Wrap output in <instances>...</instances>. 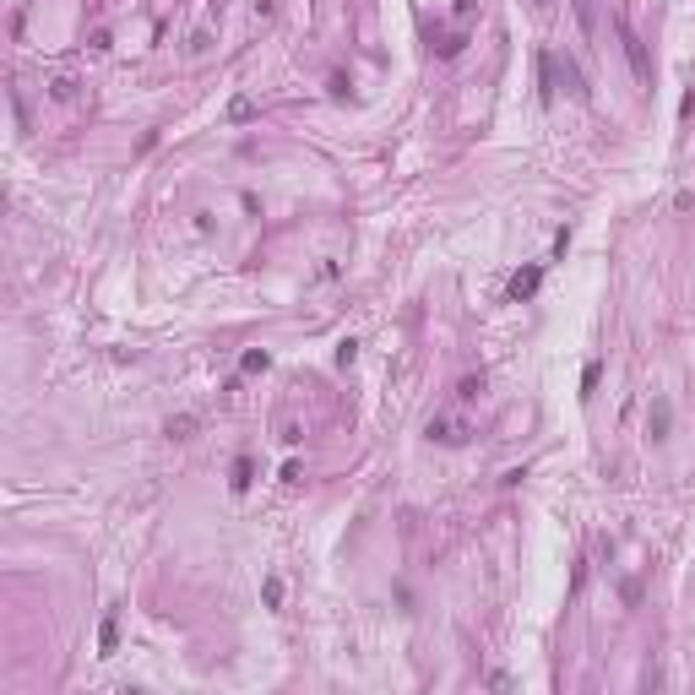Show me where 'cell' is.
<instances>
[{
	"instance_id": "5b68a950",
	"label": "cell",
	"mask_w": 695,
	"mask_h": 695,
	"mask_svg": "<svg viewBox=\"0 0 695 695\" xmlns=\"http://www.w3.org/2000/svg\"><path fill=\"white\" fill-rule=\"evenodd\" d=\"M456 397H462V402H478V397H484V375H462V380H456Z\"/></svg>"
},
{
	"instance_id": "30bf717a",
	"label": "cell",
	"mask_w": 695,
	"mask_h": 695,
	"mask_svg": "<svg viewBox=\"0 0 695 695\" xmlns=\"http://www.w3.org/2000/svg\"><path fill=\"white\" fill-rule=\"evenodd\" d=\"M250 456H239V462H234V478H228V484H234V489H250Z\"/></svg>"
},
{
	"instance_id": "9a60e30c",
	"label": "cell",
	"mask_w": 695,
	"mask_h": 695,
	"mask_svg": "<svg viewBox=\"0 0 695 695\" xmlns=\"http://www.w3.org/2000/svg\"><path fill=\"white\" fill-rule=\"evenodd\" d=\"M87 49H93V55H109V27H93V39H87Z\"/></svg>"
},
{
	"instance_id": "7a4b0ae2",
	"label": "cell",
	"mask_w": 695,
	"mask_h": 695,
	"mask_svg": "<svg viewBox=\"0 0 695 695\" xmlns=\"http://www.w3.org/2000/svg\"><path fill=\"white\" fill-rule=\"evenodd\" d=\"M424 435H430L435 446H462V440H468L472 430H468V418H456V413H435Z\"/></svg>"
},
{
	"instance_id": "9c48e42d",
	"label": "cell",
	"mask_w": 695,
	"mask_h": 695,
	"mask_svg": "<svg viewBox=\"0 0 695 695\" xmlns=\"http://www.w3.org/2000/svg\"><path fill=\"white\" fill-rule=\"evenodd\" d=\"M114 641H120V625H114V614H109L103 630H98V647H103V652H114Z\"/></svg>"
},
{
	"instance_id": "7c38bea8",
	"label": "cell",
	"mask_w": 695,
	"mask_h": 695,
	"mask_svg": "<svg viewBox=\"0 0 695 695\" xmlns=\"http://www.w3.org/2000/svg\"><path fill=\"white\" fill-rule=\"evenodd\" d=\"M353 359H359V343H353V337H343V343H337V364H353Z\"/></svg>"
},
{
	"instance_id": "4fadbf2b",
	"label": "cell",
	"mask_w": 695,
	"mask_h": 695,
	"mask_svg": "<svg viewBox=\"0 0 695 695\" xmlns=\"http://www.w3.org/2000/svg\"><path fill=\"white\" fill-rule=\"evenodd\" d=\"M261 597H266V603H272V609H277V603H283V581H277V576H266V587H261Z\"/></svg>"
},
{
	"instance_id": "6da1fadb",
	"label": "cell",
	"mask_w": 695,
	"mask_h": 695,
	"mask_svg": "<svg viewBox=\"0 0 695 695\" xmlns=\"http://www.w3.org/2000/svg\"><path fill=\"white\" fill-rule=\"evenodd\" d=\"M619 44H625V60H630L635 82H652V60H647V44H641V33H635L630 22H619Z\"/></svg>"
},
{
	"instance_id": "e0dca14e",
	"label": "cell",
	"mask_w": 695,
	"mask_h": 695,
	"mask_svg": "<svg viewBox=\"0 0 695 695\" xmlns=\"http://www.w3.org/2000/svg\"><path fill=\"white\" fill-rule=\"evenodd\" d=\"M532 6H543V0H532Z\"/></svg>"
},
{
	"instance_id": "ba28073f",
	"label": "cell",
	"mask_w": 695,
	"mask_h": 695,
	"mask_svg": "<svg viewBox=\"0 0 695 695\" xmlns=\"http://www.w3.org/2000/svg\"><path fill=\"white\" fill-rule=\"evenodd\" d=\"M647 430H652V440H663V435H668V402H657V408H652Z\"/></svg>"
},
{
	"instance_id": "8992f818",
	"label": "cell",
	"mask_w": 695,
	"mask_h": 695,
	"mask_svg": "<svg viewBox=\"0 0 695 695\" xmlns=\"http://www.w3.org/2000/svg\"><path fill=\"white\" fill-rule=\"evenodd\" d=\"M49 98L71 103V98H77V77H49Z\"/></svg>"
},
{
	"instance_id": "8fae6325",
	"label": "cell",
	"mask_w": 695,
	"mask_h": 695,
	"mask_svg": "<svg viewBox=\"0 0 695 695\" xmlns=\"http://www.w3.org/2000/svg\"><path fill=\"white\" fill-rule=\"evenodd\" d=\"M190 430H196V418H190V413H180V418H168V435H174V440H185Z\"/></svg>"
},
{
	"instance_id": "3957f363",
	"label": "cell",
	"mask_w": 695,
	"mask_h": 695,
	"mask_svg": "<svg viewBox=\"0 0 695 695\" xmlns=\"http://www.w3.org/2000/svg\"><path fill=\"white\" fill-rule=\"evenodd\" d=\"M538 283H543V272H538V266H522V272L511 277V299H516V305H522V299H532V293H538Z\"/></svg>"
},
{
	"instance_id": "52a82bcc",
	"label": "cell",
	"mask_w": 695,
	"mask_h": 695,
	"mask_svg": "<svg viewBox=\"0 0 695 695\" xmlns=\"http://www.w3.org/2000/svg\"><path fill=\"white\" fill-rule=\"evenodd\" d=\"M266 364H272V353H266V348H250L245 359H239V369H245V375H261Z\"/></svg>"
},
{
	"instance_id": "5bb4252c",
	"label": "cell",
	"mask_w": 695,
	"mask_h": 695,
	"mask_svg": "<svg viewBox=\"0 0 695 695\" xmlns=\"http://www.w3.org/2000/svg\"><path fill=\"white\" fill-rule=\"evenodd\" d=\"M250 114H256V103H250V98H234V103H228V120H250Z\"/></svg>"
},
{
	"instance_id": "277c9868",
	"label": "cell",
	"mask_w": 695,
	"mask_h": 695,
	"mask_svg": "<svg viewBox=\"0 0 695 695\" xmlns=\"http://www.w3.org/2000/svg\"><path fill=\"white\" fill-rule=\"evenodd\" d=\"M462 33H435V55H440V60H456V55H462Z\"/></svg>"
},
{
	"instance_id": "2e32d148",
	"label": "cell",
	"mask_w": 695,
	"mask_h": 695,
	"mask_svg": "<svg viewBox=\"0 0 695 695\" xmlns=\"http://www.w3.org/2000/svg\"><path fill=\"white\" fill-rule=\"evenodd\" d=\"M472 11H478V0H456V17H462V22H468Z\"/></svg>"
}]
</instances>
